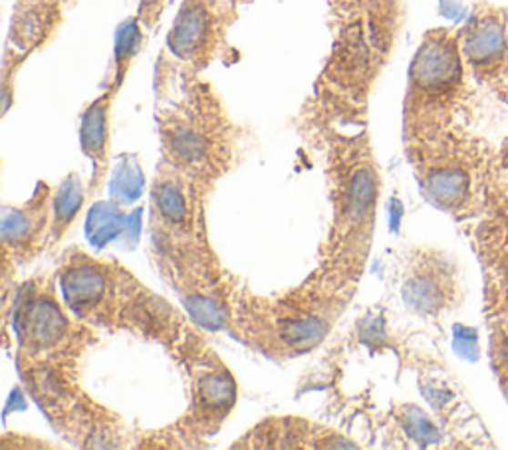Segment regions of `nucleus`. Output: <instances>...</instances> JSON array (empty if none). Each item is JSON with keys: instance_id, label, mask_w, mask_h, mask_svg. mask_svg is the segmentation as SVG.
Wrapping results in <instances>:
<instances>
[{"instance_id": "obj_5", "label": "nucleus", "mask_w": 508, "mask_h": 450, "mask_svg": "<svg viewBox=\"0 0 508 450\" xmlns=\"http://www.w3.org/2000/svg\"><path fill=\"white\" fill-rule=\"evenodd\" d=\"M467 64L459 30H427L413 54L403 97V144L437 135L459 124L467 95Z\"/></svg>"}, {"instance_id": "obj_18", "label": "nucleus", "mask_w": 508, "mask_h": 450, "mask_svg": "<svg viewBox=\"0 0 508 450\" xmlns=\"http://www.w3.org/2000/svg\"><path fill=\"white\" fill-rule=\"evenodd\" d=\"M147 36L149 35L143 30L136 16L126 20L124 25L119 26L116 35V48H114V78L109 84H114L116 87H119V90L124 87L127 74L131 70V64H134Z\"/></svg>"}, {"instance_id": "obj_7", "label": "nucleus", "mask_w": 508, "mask_h": 450, "mask_svg": "<svg viewBox=\"0 0 508 450\" xmlns=\"http://www.w3.org/2000/svg\"><path fill=\"white\" fill-rule=\"evenodd\" d=\"M239 18L233 0H181L157 58L156 85L197 78L223 54Z\"/></svg>"}, {"instance_id": "obj_19", "label": "nucleus", "mask_w": 508, "mask_h": 450, "mask_svg": "<svg viewBox=\"0 0 508 450\" xmlns=\"http://www.w3.org/2000/svg\"><path fill=\"white\" fill-rule=\"evenodd\" d=\"M165 6H168V0H141L139 3L136 18L139 20V25L147 35L156 30Z\"/></svg>"}, {"instance_id": "obj_21", "label": "nucleus", "mask_w": 508, "mask_h": 450, "mask_svg": "<svg viewBox=\"0 0 508 450\" xmlns=\"http://www.w3.org/2000/svg\"><path fill=\"white\" fill-rule=\"evenodd\" d=\"M38 3H46V5H54V6L68 8L74 3V0H38Z\"/></svg>"}, {"instance_id": "obj_3", "label": "nucleus", "mask_w": 508, "mask_h": 450, "mask_svg": "<svg viewBox=\"0 0 508 450\" xmlns=\"http://www.w3.org/2000/svg\"><path fill=\"white\" fill-rule=\"evenodd\" d=\"M156 94L159 163L183 175L208 199L217 183L235 167L240 127L215 85L201 75L156 85Z\"/></svg>"}, {"instance_id": "obj_11", "label": "nucleus", "mask_w": 508, "mask_h": 450, "mask_svg": "<svg viewBox=\"0 0 508 450\" xmlns=\"http://www.w3.org/2000/svg\"><path fill=\"white\" fill-rule=\"evenodd\" d=\"M457 266L437 248H415L405 265L401 295L410 310L439 317L459 302Z\"/></svg>"}, {"instance_id": "obj_22", "label": "nucleus", "mask_w": 508, "mask_h": 450, "mask_svg": "<svg viewBox=\"0 0 508 450\" xmlns=\"http://www.w3.org/2000/svg\"><path fill=\"white\" fill-rule=\"evenodd\" d=\"M233 3H235L237 6H240L242 3H250V0H233Z\"/></svg>"}, {"instance_id": "obj_13", "label": "nucleus", "mask_w": 508, "mask_h": 450, "mask_svg": "<svg viewBox=\"0 0 508 450\" xmlns=\"http://www.w3.org/2000/svg\"><path fill=\"white\" fill-rule=\"evenodd\" d=\"M54 186L38 181L35 193L22 205L5 206L3 250L5 266H25L48 250Z\"/></svg>"}, {"instance_id": "obj_9", "label": "nucleus", "mask_w": 508, "mask_h": 450, "mask_svg": "<svg viewBox=\"0 0 508 450\" xmlns=\"http://www.w3.org/2000/svg\"><path fill=\"white\" fill-rule=\"evenodd\" d=\"M181 359L189 367L191 403L189 411L175 425V431H179L187 445H195L213 436L223 426L237 405L239 387L223 359L205 345L201 337L195 339Z\"/></svg>"}, {"instance_id": "obj_12", "label": "nucleus", "mask_w": 508, "mask_h": 450, "mask_svg": "<svg viewBox=\"0 0 508 450\" xmlns=\"http://www.w3.org/2000/svg\"><path fill=\"white\" fill-rule=\"evenodd\" d=\"M459 44L469 74L494 92L508 54V10L489 3L474 5L459 30Z\"/></svg>"}, {"instance_id": "obj_15", "label": "nucleus", "mask_w": 508, "mask_h": 450, "mask_svg": "<svg viewBox=\"0 0 508 450\" xmlns=\"http://www.w3.org/2000/svg\"><path fill=\"white\" fill-rule=\"evenodd\" d=\"M235 446L249 448H348L358 446L340 433L304 419H269L240 438Z\"/></svg>"}, {"instance_id": "obj_17", "label": "nucleus", "mask_w": 508, "mask_h": 450, "mask_svg": "<svg viewBox=\"0 0 508 450\" xmlns=\"http://www.w3.org/2000/svg\"><path fill=\"white\" fill-rule=\"evenodd\" d=\"M87 196H90V191H87V186L82 183V177L78 173H70L68 177L62 179L58 186H54L48 248L58 246L60 240L68 235V230L82 215Z\"/></svg>"}, {"instance_id": "obj_20", "label": "nucleus", "mask_w": 508, "mask_h": 450, "mask_svg": "<svg viewBox=\"0 0 508 450\" xmlns=\"http://www.w3.org/2000/svg\"><path fill=\"white\" fill-rule=\"evenodd\" d=\"M494 92L499 94L504 102H508V54H506V62H504V68L501 74V80H499V84H496Z\"/></svg>"}, {"instance_id": "obj_16", "label": "nucleus", "mask_w": 508, "mask_h": 450, "mask_svg": "<svg viewBox=\"0 0 508 450\" xmlns=\"http://www.w3.org/2000/svg\"><path fill=\"white\" fill-rule=\"evenodd\" d=\"M66 8L38 0H16L10 18L6 48L30 58L58 35Z\"/></svg>"}, {"instance_id": "obj_10", "label": "nucleus", "mask_w": 508, "mask_h": 450, "mask_svg": "<svg viewBox=\"0 0 508 450\" xmlns=\"http://www.w3.org/2000/svg\"><path fill=\"white\" fill-rule=\"evenodd\" d=\"M121 265L70 248L58 270L62 300L68 310L92 327H116Z\"/></svg>"}, {"instance_id": "obj_8", "label": "nucleus", "mask_w": 508, "mask_h": 450, "mask_svg": "<svg viewBox=\"0 0 508 450\" xmlns=\"http://www.w3.org/2000/svg\"><path fill=\"white\" fill-rule=\"evenodd\" d=\"M479 215L474 236L484 274L491 365L508 399V216H501L494 185H491L487 203Z\"/></svg>"}, {"instance_id": "obj_1", "label": "nucleus", "mask_w": 508, "mask_h": 450, "mask_svg": "<svg viewBox=\"0 0 508 450\" xmlns=\"http://www.w3.org/2000/svg\"><path fill=\"white\" fill-rule=\"evenodd\" d=\"M205 205L207 196L191 181L168 165H157L149 196V238L157 268L197 324L229 329L235 284L208 243Z\"/></svg>"}, {"instance_id": "obj_14", "label": "nucleus", "mask_w": 508, "mask_h": 450, "mask_svg": "<svg viewBox=\"0 0 508 450\" xmlns=\"http://www.w3.org/2000/svg\"><path fill=\"white\" fill-rule=\"evenodd\" d=\"M121 90L109 84L106 90L87 102L80 115V149L92 163V179L87 183L90 199L104 191L112 161V107Z\"/></svg>"}, {"instance_id": "obj_6", "label": "nucleus", "mask_w": 508, "mask_h": 450, "mask_svg": "<svg viewBox=\"0 0 508 450\" xmlns=\"http://www.w3.org/2000/svg\"><path fill=\"white\" fill-rule=\"evenodd\" d=\"M92 329L68 310L50 278L25 282L15 298L18 369H76L94 339Z\"/></svg>"}, {"instance_id": "obj_4", "label": "nucleus", "mask_w": 508, "mask_h": 450, "mask_svg": "<svg viewBox=\"0 0 508 450\" xmlns=\"http://www.w3.org/2000/svg\"><path fill=\"white\" fill-rule=\"evenodd\" d=\"M326 145V177L332 226L322 250V265L361 278L371 250L381 199V169L370 134L361 127L344 134L332 124H316Z\"/></svg>"}, {"instance_id": "obj_2", "label": "nucleus", "mask_w": 508, "mask_h": 450, "mask_svg": "<svg viewBox=\"0 0 508 450\" xmlns=\"http://www.w3.org/2000/svg\"><path fill=\"white\" fill-rule=\"evenodd\" d=\"M360 278L322 265L298 286L279 295L242 294L229 332L272 361L310 354L344 315Z\"/></svg>"}]
</instances>
